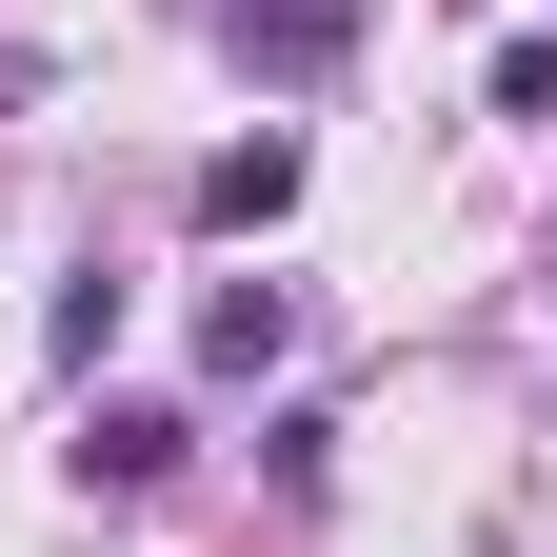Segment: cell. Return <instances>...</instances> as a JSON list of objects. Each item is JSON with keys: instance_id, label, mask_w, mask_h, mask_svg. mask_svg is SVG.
Listing matches in <instances>:
<instances>
[{"instance_id": "obj_1", "label": "cell", "mask_w": 557, "mask_h": 557, "mask_svg": "<svg viewBox=\"0 0 557 557\" xmlns=\"http://www.w3.org/2000/svg\"><path fill=\"white\" fill-rule=\"evenodd\" d=\"M199 220H220V239H259V220H299V139H220V160H199Z\"/></svg>"}, {"instance_id": "obj_2", "label": "cell", "mask_w": 557, "mask_h": 557, "mask_svg": "<svg viewBox=\"0 0 557 557\" xmlns=\"http://www.w3.org/2000/svg\"><path fill=\"white\" fill-rule=\"evenodd\" d=\"M81 478H120V498H160V478H180V418H160V398H120L100 438H81Z\"/></svg>"}, {"instance_id": "obj_3", "label": "cell", "mask_w": 557, "mask_h": 557, "mask_svg": "<svg viewBox=\"0 0 557 557\" xmlns=\"http://www.w3.org/2000/svg\"><path fill=\"white\" fill-rule=\"evenodd\" d=\"M278 338H299V319H278V278H220V319H199V359H220V379H259Z\"/></svg>"}]
</instances>
